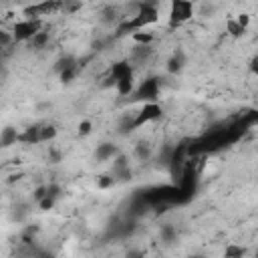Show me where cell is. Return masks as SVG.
<instances>
[{
    "instance_id": "1",
    "label": "cell",
    "mask_w": 258,
    "mask_h": 258,
    "mask_svg": "<svg viewBox=\"0 0 258 258\" xmlns=\"http://www.w3.org/2000/svg\"><path fill=\"white\" fill-rule=\"evenodd\" d=\"M159 20V8L157 4H149L145 0H139L135 4V14H131V18H125L117 24L115 36H127L133 32H139L151 24H155Z\"/></svg>"
},
{
    "instance_id": "2",
    "label": "cell",
    "mask_w": 258,
    "mask_h": 258,
    "mask_svg": "<svg viewBox=\"0 0 258 258\" xmlns=\"http://www.w3.org/2000/svg\"><path fill=\"white\" fill-rule=\"evenodd\" d=\"M161 113H163V109H161V105H159L157 101L143 103L141 109H139L131 119H125V121L121 123V133H129V131L139 129V127H143V125H147V123H151V121H157V119L161 117Z\"/></svg>"
},
{
    "instance_id": "3",
    "label": "cell",
    "mask_w": 258,
    "mask_h": 258,
    "mask_svg": "<svg viewBox=\"0 0 258 258\" xmlns=\"http://www.w3.org/2000/svg\"><path fill=\"white\" fill-rule=\"evenodd\" d=\"M194 10H196V6L191 0H171L169 2V14H167V28L177 30L179 26L189 22L194 18Z\"/></svg>"
},
{
    "instance_id": "4",
    "label": "cell",
    "mask_w": 258,
    "mask_h": 258,
    "mask_svg": "<svg viewBox=\"0 0 258 258\" xmlns=\"http://www.w3.org/2000/svg\"><path fill=\"white\" fill-rule=\"evenodd\" d=\"M159 99V79L157 77H145L135 91L129 95L131 103H151Z\"/></svg>"
},
{
    "instance_id": "5",
    "label": "cell",
    "mask_w": 258,
    "mask_h": 258,
    "mask_svg": "<svg viewBox=\"0 0 258 258\" xmlns=\"http://www.w3.org/2000/svg\"><path fill=\"white\" fill-rule=\"evenodd\" d=\"M40 30H42L40 18H22V20L14 22L12 36H14V42H30Z\"/></svg>"
},
{
    "instance_id": "6",
    "label": "cell",
    "mask_w": 258,
    "mask_h": 258,
    "mask_svg": "<svg viewBox=\"0 0 258 258\" xmlns=\"http://www.w3.org/2000/svg\"><path fill=\"white\" fill-rule=\"evenodd\" d=\"M62 0H42V2H36V4H30L26 6L22 12H24V18H44L48 14H54L58 10H62Z\"/></svg>"
},
{
    "instance_id": "7",
    "label": "cell",
    "mask_w": 258,
    "mask_h": 258,
    "mask_svg": "<svg viewBox=\"0 0 258 258\" xmlns=\"http://www.w3.org/2000/svg\"><path fill=\"white\" fill-rule=\"evenodd\" d=\"M113 177H115V181L131 179V167H129V161H127V157L123 153L113 157Z\"/></svg>"
},
{
    "instance_id": "8",
    "label": "cell",
    "mask_w": 258,
    "mask_h": 258,
    "mask_svg": "<svg viewBox=\"0 0 258 258\" xmlns=\"http://www.w3.org/2000/svg\"><path fill=\"white\" fill-rule=\"evenodd\" d=\"M129 73H133V67H131L129 60H117V62H113L111 69H109L107 85H115L121 77H125V75H129Z\"/></svg>"
},
{
    "instance_id": "9",
    "label": "cell",
    "mask_w": 258,
    "mask_h": 258,
    "mask_svg": "<svg viewBox=\"0 0 258 258\" xmlns=\"http://www.w3.org/2000/svg\"><path fill=\"white\" fill-rule=\"evenodd\" d=\"M115 155H119V149H117L115 143H109V141L97 145V149H95V159H97V161H109V159H113Z\"/></svg>"
},
{
    "instance_id": "10",
    "label": "cell",
    "mask_w": 258,
    "mask_h": 258,
    "mask_svg": "<svg viewBox=\"0 0 258 258\" xmlns=\"http://www.w3.org/2000/svg\"><path fill=\"white\" fill-rule=\"evenodd\" d=\"M183 64H185V56H183V52H181V50H175V52L169 56V60H167V73L177 75V73L183 71Z\"/></svg>"
},
{
    "instance_id": "11",
    "label": "cell",
    "mask_w": 258,
    "mask_h": 258,
    "mask_svg": "<svg viewBox=\"0 0 258 258\" xmlns=\"http://www.w3.org/2000/svg\"><path fill=\"white\" fill-rule=\"evenodd\" d=\"M16 141H20V133H18L14 127H4V129H2V135H0L2 147H10V145H14Z\"/></svg>"
},
{
    "instance_id": "12",
    "label": "cell",
    "mask_w": 258,
    "mask_h": 258,
    "mask_svg": "<svg viewBox=\"0 0 258 258\" xmlns=\"http://www.w3.org/2000/svg\"><path fill=\"white\" fill-rule=\"evenodd\" d=\"M20 141H24V143H28V145H32V143H42V141H40V125H32V127H28L24 133H20Z\"/></svg>"
},
{
    "instance_id": "13",
    "label": "cell",
    "mask_w": 258,
    "mask_h": 258,
    "mask_svg": "<svg viewBox=\"0 0 258 258\" xmlns=\"http://www.w3.org/2000/svg\"><path fill=\"white\" fill-rule=\"evenodd\" d=\"M226 32L232 36V38H240L246 34V26H242L236 18H228L226 20Z\"/></svg>"
},
{
    "instance_id": "14",
    "label": "cell",
    "mask_w": 258,
    "mask_h": 258,
    "mask_svg": "<svg viewBox=\"0 0 258 258\" xmlns=\"http://www.w3.org/2000/svg\"><path fill=\"white\" fill-rule=\"evenodd\" d=\"M175 236H177V232H175V228H173L171 224L161 226V230H159V238H161L163 242H173Z\"/></svg>"
},
{
    "instance_id": "15",
    "label": "cell",
    "mask_w": 258,
    "mask_h": 258,
    "mask_svg": "<svg viewBox=\"0 0 258 258\" xmlns=\"http://www.w3.org/2000/svg\"><path fill=\"white\" fill-rule=\"evenodd\" d=\"M56 137V127L54 125H40V141H50Z\"/></svg>"
},
{
    "instance_id": "16",
    "label": "cell",
    "mask_w": 258,
    "mask_h": 258,
    "mask_svg": "<svg viewBox=\"0 0 258 258\" xmlns=\"http://www.w3.org/2000/svg\"><path fill=\"white\" fill-rule=\"evenodd\" d=\"M79 67H81V62H79V64H75V67H69V69H64V71H60V73H58V77H60V81H62V83H71V81L75 79V75H77V71H79Z\"/></svg>"
},
{
    "instance_id": "17",
    "label": "cell",
    "mask_w": 258,
    "mask_h": 258,
    "mask_svg": "<svg viewBox=\"0 0 258 258\" xmlns=\"http://www.w3.org/2000/svg\"><path fill=\"white\" fill-rule=\"evenodd\" d=\"M131 36H133V40H135L137 44H151V42H153V34H151V32H141V30H139V32H133Z\"/></svg>"
},
{
    "instance_id": "18",
    "label": "cell",
    "mask_w": 258,
    "mask_h": 258,
    "mask_svg": "<svg viewBox=\"0 0 258 258\" xmlns=\"http://www.w3.org/2000/svg\"><path fill=\"white\" fill-rule=\"evenodd\" d=\"M48 42V32H44V30H40L32 40H30V44H32V48H42L44 44Z\"/></svg>"
},
{
    "instance_id": "19",
    "label": "cell",
    "mask_w": 258,
    "mask_h": 258,
    "mask_svg": "<svg viewBox=\"0 0 258 258\" xmlns=\"http://www.w3.org/2000/svg\"><path fill=\"white\" fill-rule=\"evenodd\" d=\"M75 64H79V60H77L75 56H64V58H60V60L56 62V71L60 73V71H64V69H69V67H75Z\"/></svg>"
},
{
    "instance_id": "20",
    "label": "cell",
    "mask_w": 258,
    "mask_h": 258,
    "mask_svg": "<svg viewBox=\"0 0 258 258\" xmlns=\"http://www.w3.org/2000/svg\"><path fill=\"white\" fill-rule=\"evenodd\" d=\"M115 20H117V10H115L113 6L105 8V10H103V22H105V24H113Z\"/></svg>"
},
{
    "instance_id": "21",
    "label": "cell",
    "mask_w": 258,
    "mask_h": 258,
    "mask_svg": "<svg viewBox=\"0 0 258 258\" xmlns=\"http://www.w3.org/2000/svg\"><path fill=\"white\" fill-rule=\"evenodd\" d=\"M149 153H151V151H149V145H147V143H139V145L135 147V155H137L139 159H147Z\"/></svg>"
},
{
    "instance_id": "22",
    "label": "cell",
    "mask_w": 258,
    "mask_h": 258,
    "mask_svg": "<svg viewBox=\"0 0 258 258\" xmlns=\"http://www.w3.org/2000/svg\"><path fill=\"white\" fill-rule=\"evenodd\" d=\"M224 254H226V256H244V254H246V250H244L242 246H234V244H232V246H228V248H226V252H224Z\"/></svg>"
},
{
    "instance_id": "23",
    "label": "cell",
    "mask_w": 258,
    "mask_h": 258,
    "mask_svg": "<svg viewBox=\"0 0 258 258\" xmlns=\"http://www.w3.org/2000/svg\"><path fill=\"white\" fill-rule=\"evenodd\" d=\"M60 185L58 183H50V185H46V196H50V198H54V200H58V196H60Z\"/></svg>"
},
{
    "instance_id": "24",
    "label": "cell",
    "mask_w": 258,
    "mask_h": 258,
    "mask_svg": "<svg viewBox=\"0 0 258 258\" xmlns=\"http://www.w3.org/2000/svg\"><path fill=\"white\" fill-rule=\"evenodd\" d=\"M54 202H56L54 198H50V196H44V198L38 202V208H40V210H50V208L54 206Z\"/></svg>"
},
{
    "instance_id": "25",
    "label": "cell",
    "mask_w": 258,
    "mask_h": 258,
    "mask_svg": "<svg viewBox=\"0 0 258 258\" xmlns=\"http://www.w3.org/2000/svg\"><path fill=\"white\" fill-rule=\"evenodd\" d=\"M113 183H115V177L113 175H101L99 177V187H103V189L105 187H111Z\"/></svg>"
},
{
    "instance_id": "26",
    "label": "cell",
    "mask_w": 258,
    "mask_h": 258,
    "mask_svg": "<svg viewBox=\"0 0 258 258\" xmlns=\"http://www.w3.org/2000/svg\"><path fill=\"white\" fill-rule=\"evenodd\" d=\"M91 127H93L91 121H81V125H79V135H83V137L89 135V133H91Z\"/></svg>"
},
{
    "instance_id": "27",
    "label": "cell",
    "mask_w": 258,
    "mask_h": 258,
    "mask_svg": "<svg viewBox=\"0 0 258 258\" xmlns=\"http://www.w3.org/2000/svg\"><path fill=\"white\" fill-rule=\"evenodd\" d=\"M44 196H46V185H38V187L34 189V194H32L34 202H40V200H42Z\"/></svg>"
},
{
    "instance_id": "28",
    "label": "cell",
    "mask_w": 258,
    "mask_h": 258,
    "mask_svg": "<svg viewBox=\"0 0 258 258\" xmlns=\"http://www.w3.org/2000/svg\"><path fill=\"white\" fill-rule=\"evenodd\" d=\"M248 69H250V73H252V75H256V77H258V54L250 58V62H248Z\"/></svg>"
},
{
    "instance_id": "29",
    "label": "cell",
    "mask_w": 258,
    "mask_h": 258,
    "mask_svg": "<svg viewBox=\"0 0 258 258\" xmlns=\"http://www.w3.org/2000/svg\"><path fill=\"white\" fill-rule=\"evenodd\" d=\"M236 20H238V22H240L242 26H246V28H248V22H250V16H248V14H240V16L236 18Z\"/></svg>"
}]
</instances>
